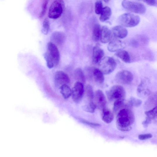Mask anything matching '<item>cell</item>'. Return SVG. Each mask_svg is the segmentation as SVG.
Wrapping results in <instances>:
<instances>
[{"label": "cell", "instance_id": "28", "mask_svg": "<svg viewBox=\"0 0 157 157\" xmlns=\"http://www.w3.org/2000/svg\"><path fill=\"white\" fill-rule=\"evenodd\" d=\"M124 99H120L116 100L115 101L113 110L115 112H116L120 110L124 105Z\"/></svg>", "mask_w": 157, "mask_h": 157}, {"label": "cell", "instance_id": "8", "mask_svg": "<svg viewBox=\"0 0 157 157\" xmlns=\"http://www.w3.org/2000/svg\"><path fill=\"white\" fill-rule=\"evenodd\" d=\"M133 79V74L127 70L120 71L117 73L115 76V80L117 82L124 84H130Z\"/></svg>", "mask_w": 157, "mask_h": 157}, {"label": "cell", "instance_id": "34", "mask_svg": "<svg viewBox=\"0 0 157 157\" xmlns=\"http://www.w3.org/2000/svg\"><path fill=\"white\" fill-rule=\"evenodd\" d=\"M152 137V135L151 134H146L140 135L139 136V139L141 140H146L150 139Z\"/></svg>", "mask_w": 157, "mask_h": 157}, {"label": "cell", "instance_id": "27", "mask_svg": "<svg viewBox=\"0 0 157 157\" xmlns=\"http://www.w3.org/2000/svg\"><path fill=\"white\" fill-rule=\"evenodd\" d=\"M43 56L46 61L48 67L50 69L53 68L54 65L53 60L48 52H47L44 54Z\"/></svg>", "mask_w": 157, "mask_h": 157}, {"label": "cell", "instance_id": "17", "mask_svg": "<svg viewBox=\"0 0 157 157\" xmlns=\"http://www.w3.org/2000/svg\"><path fill=\"white\" fill-rule=\"evenodd\" d=\"M92 76L97 83L101 84L104 82L105 78L104 74L99 69L92 68Z\"/></svg>", "mask_w": 157, "mask_h": 157}, {"label": "cell", "instance_id": "13", "mask_svg": "<svg viewBox=\"0 0 157 157\" xmlns=\"http://www.w3.org/2000/svg\"><path fill=\"white\" fill-rule=\"evenodd\" d=\"M125 47L124 44L121 40L118 39H113L109 42L108 48L110 52H117L123 49Z\"/></svg>", "mask_w": 157, "mask_h": 157}, {"label": "cell", "instance_id": "9", "mask_svg": "<svg viewBox=\"0 0 157 157\" xmlns=\"http://www.w3.org/2000/svg\"><path fill=\"white\" fill-rule=\"evenodd\" d=\"M47 48V52L53 60L54 66L58 65L60 62V55L57 47L53 43L49 42Z\"/></svg>", "mask_w": 157, "mask_h": 157}, {"label": "cell", "instance_id": "6", "mask_svg": "<svg viewBox=\"0 0 157 157\" xmlns=\"http://www.w3.org/2000/svg\"><path fill=\"white\" fill-rule=\"evenodd\" d=\"M65 7V4L63 1L56 0L54 1L50 7L48 16L50 18L56 19L62 15Z\"/></svg>", "mask_w": 157, "mask_h": 157}, {"label": "cell", "instance_id": "1", "mask_svg": "<svg viewBox=\"0 0 157 157\" xmlns=\"http://www.w3.org/2000/svg\"><path fill=\"white\" fill-rule=\"evenodd\" d=\"M134 120V115L132 111L128 109H122L119 111L117 117V127L122 131H129Z\"/></svg>", "mask_w": 157, "mask_h": 157}, {"label": "cell", "instance_id": "26", "mask_svg": "<svg viewBox=\"0 0 157 157\" xmlns=\"http://www.w3.org/2000/svg\"><path fill=\"white\" fill-rule=\"evenodd\" d=\"M85 92L87 98L90 100V102H93V100L94 98V94L92 87L89 85H87L86 87Z\"/></svg>", "mask_w": 157, "mask_h": 157}, {"label": "cell", "instance_id": "32", "mask_svg": "<svg viewBox=\"0 0 157 157\" xmlns=\"http://www.w3.org/2000/svg\"><path fill=\"white\" fill-rule=\"evenodd\" d=\"M48 1H44L42 6V11L39 15L40 18H42L44 16L46 11Z\"/></svg>", "mask_w": 157, "mask_h": 157}, {"label": "cell", "instance_id": "29", "mask_svg": "<svg viewBox=\"0 0 157 157\" xmlns=\"http://www.w3.org/2000/svg\"><path fill=\"white\" fill-rule=\"evenodd\" d=\"M142 102L139 99H137L134 97L131 98L129 101V104L131 106L138 107L142 104Z\"/></svg>", "mask_w": 157, "mask_h": 157}, {"label": "cell", "instance_id": "36", "mask_svg": "<svg viewBox=\"0 0 157 157\" xmlns=\"http://www.w3.org/2000/svg\"><path fill=\"white\" fill-rule=\"evenodd\" d=\"M104 1L106 3H108V2L109 1Z\"/></svg>", "mask_w": 157, "mask_h": 157}, {"label": "cell", "instance_id": "7", "mask_svg": "<svg viewBox=\"0 0 157 157\" xmlns=\"http://www.w3.org/2000/svg\"><path fill=\"white\" fill-rule=\"evenodd\" d=\"M84 89V84L77 82L74 85L72 90V99L75 103H79L83 98Z\"/></svg>", "mask_w": 157, "mask_h": 157}, {"label": "cell", "instance_id": "4", "mask_svg": "<svg viewBox=\"0 0 157 157\" xmlns=\"http://www.w3.org/2000/svg\"><path fill=\"white\" fill-rule=\"evenodd\" d=\"M106 96L110 101H115L120 99H124L125 92L121 86L115 85L106 92Z\"/></svg>", "mask_w": 157, "mask_h": 157}, {"label": "cell", "instance_id": "19", "mask_svg": "<svg viewBox=\"0 0 157 157\" xmlns=\"http://www.w3.org/2000/svg\"><path fill=\"white\" fill-rule=\"evenodd\" d=\"M112 14V11L111 8L108 7H106L103 8L100 14L99 18L100 20L104 22L109 19Z\"/></svg>", "mask_w": 157, "mask_h": 157}, {"label": "cell", "instance_id": "24", "mask_svg": "<svg viewBox=\"0 0 157 157\" xmlns=\"http://www.w3.org/2000/svg\"><path fill=\"white\" fill-rule=\"evenodd\" d=\"M64 34L60 32H56L54 33L51 37V40L59 44H61L64 40Z\"/></svg>", "mask_w": 157, "mask_h": 157}, {"label": "cell", "instance_id": "12", "mask_svg": "<svg viewBox=\"0 0 157 157\" xmlns=\"http://www.w3.org/2000/svg\"><path fill=\"white\" fill-rule=\"evenodd\" d=\"M104 56V52L103 50L98 45L95 46L93 49L92 56L93 63L95 64H99Z\"/></svg>", "mask_w": 157, "mask_h": 157}, {"label": "cell", "instance_id": "20", "mask_svg": "<svg viewBox=\"0 0 157 157\" xmlns=\"http://www.w3.org/2000/svg\"><path fill=\"white\" fill-rule=\"evenodd\" d=\"M116 55L125 63H129L131 61L130 55L129 53L125 50H121L116 52Z\"/></svg>", "mask_w": 157, "mask_h": 157}, {"label": "cell", "instance_id": "14", "mask_svg": "<svg viewBox=\"0 0 157 157\" xmlns=\"http://www.w3.org/2000/svg\"><path fill=\"white\" fill-rule=\"evenodd\" d=\"M111 32L112 34L118 39H124L128 34V31L127 29L121 25L114 27L112 28Z\"/></svg>", "mask_w": 157, "mask_h": 157}, {"label": "cell", "instance_id": "3", "mask_svg": "<svg viewBox=\"0 0 157 157\" xmlns=\"http://www.w3.org/2000/svg\"><path fill=\"white\" fill-rule=\"evenodd\" d=\"M99 70L104 74H109L115 70L117 67V63L113 58L106 56L103 58L99 64Z\"/></svg>", "mask_w": 157, "mask_h": 157}, {"label": "cell", "instance_id": "22", "mask_svg": "<svg viewBox=\"0 0 157 157\" xmlns=\"http://www.w3.org/2000/svg\"><path fill=\"white\" fill-rule=\"evenodd\" d=\"M75 76L77 82L83 84L85 83V75L81 69L78 68L75 71Z\"/></svg>", "mask_w": 157, "mask_h": 157}, {"label": "cell", "instance_id": "11", "mask_svg": "<svg viewBox=\"0 0 157 157\" xmlns=\"http://www.w3.org/2000/svg\"><path fill=\"white\" fill-rule=\"evenodd\" d=\"M96 107L100 109H104L106 103L105 96L103 92L101 90L97 91L94 95Z\"/></svg>", "mask_w": 157, "mask_h": 157}, {"label": "cell", "instance_id": "18", "mask_svg": "<svg viewBox=\"0 0 157 157\" xmlns=\"http://www.w3.org/2000/svg\"><path fill=\"white\" fill-rule=\"evenodd\" d=\"M114 118V115L109 109L104 108L103 110L102 120L106 123H111Z\"/></svg>", "mask_w": 157, "mask_h": 157}, {"label": "cell", "instance_id": "15", "mask_svg": "<svg viewBox=\"0 0 157 157\" xmlns=\"http://www.w3.org/2000/svg\"><path fill=\"white\" fill-rule=\"evenodd\" d=\"M112 33L109 28L103 26L101 29L100 40L103 43H106L110 42L112 38Z\"/></svg>", "mask_w": 157, "mask_h": 157}, {"label": "cell", "instance_id": "2", "mask_svg": "<svg viewBox=\"0 0 157 157\" xmlns=\"http://www.w3.org/2000/svg\"><path fill=\"white\" fill-rule=\"evenodd\" d=\"M118 23L123 27H132L139 24L140 18L139 16L130 13H125L119 16Z\"/></svg>", "mask_w": 157, "mask_h": 157}, {"label": "cell", "instance_id": "30", "mask_svg": "<svg viewBox=\"0 0 157 157\" xmlns=\"http://www.w3.org/2000/svg\"><path fill=\"white\" fill-rule=\"evenodd\" d=\"M49 28L50 24L49 21L48 19L46 18L44 20L43 22L42 30V33L45 35H47L48 33Z\"/></svg>", "mask_w": 157, "mask_h": 157}, {"label": "cell", "instance_id": "35", "mask_svg": "<svg viewBox=\"0 0 157 157\" xmlns=\"http://www.w3.org/2000/svg\"><path fill=\"white\" fill-rule=\"evenodd\" d=\"M144 2H145L146 4L150 6H156L157 4L156 1H155V0H151V1H144Z\"/></svg>", "mask_w": 157, "mask_h": 157}, {"label": "cell", "instance_id": "5", "mask_svg": "<svg viewBox=\"0 0 157 157\" xmlns=\"http://www.w3.org/2000/svg\"><path fill=\"white\" fill-rule=\"evenodd\" d=\"M122 5L125 9L136 14H142L145 13L146 11L145 6L139 2L124 1L122 2Z\"/></svg>", "mask_w": 157, "mask_h": 157}, {"label": "cell", "instance_id": "21", "mask_svg": "<svg viewBox=\"0 0 157 157\" xmlns=\"http://www.w3.org/2000/svg\"><path fill=\"white\" fill-rule=\"evenodd\" d=\"M101 32V28L100 25L95 24L93 27L92 35V39L94 41L97 42L100 39Z\"/></svg>", "mask_w": 157, "mask_h": 157}, {"label": "cell", "instance_id": "16", "mask_svg": "<svg viewBox=\"0 0 157 157\" xmlns=\"http://www.w3.org/2000/svg\"><path fill=\"white\" fill-rule=\"evenodd\" d=\"M157 106L149 111L145 112V114L146 117V120L142 123V124L144 127H148L151 123L152 120H154L156 117L157 112Z\"/></svg>", "mask_w": 157, "mask_h": 157}, {"label": "cell", "instance_id": "31", "mask_svg": "<svg viewBox=\"0 0 157 157\" xmlns=\"http://www.w3.org/2000/svg\"><path fill=\"white\" fill-rule=\"evenodd\" d=\"M103 6L102 1H97L95 4V11L97 15H100L103 10Z\"/></svg>", "mask_w": 157, "mask_h": 157}, {"label": "cell", "instance_id": "25", "mask_svg": "<svg viewBox=\"0 0 157 157\" xmlns=\"http://www.w3.org/2000/svg\"><path fill=\"white\" fill-rule=\"evenodd\" d=\"M96 106L93 102H90L88 104L86 105L83 107V110L88 112L93 113L95 112Z\"/></svg>", "mask_w": 157, "mask_h": 157}, {"label": "cell", "instance_id": "10", "mask_svg": "<svg viewBox=\"0 0 157 157\" xmlns=\"http://www.w3.org/2000/svg\"><path fill=\"white\" fill-rule=\"evenodd\" d=\"M54 82L56 87L60 88L63 85H68L70 84V79L65 72L59 71L56 72L55 74Z\"/></svg>", "mask_w": 157, "mask_h": 157}, {"label": "cell", "instance_id": "33", "mask_svg": "<svg viewBox=\"0 0 157 157\" xmlns=\"http://www.w3.org/2000/svg\"><path fill=\"white\" fill-rule=\"evenodd\" d=\"M81 121L83 123L93 127H98L100 126V125L97 123H93L81 119Z\"/></svg>", "mask_w": 157, "mask_h": 157}, {"label": "cell", "instance_id": "23", "mask_svg": "<svg viewBox=\"0 0 157 157\" xmlns=\"http://www.w3.org/2000/svg\"><path fill=\"white\" fill-rule=\"evenodd\" d=\"M61 93L65 99H67L72 96V90L67 85H62L60 88Z\"/></svg>", "mask_w": 157, "mask_h": 157}]
</instances>
